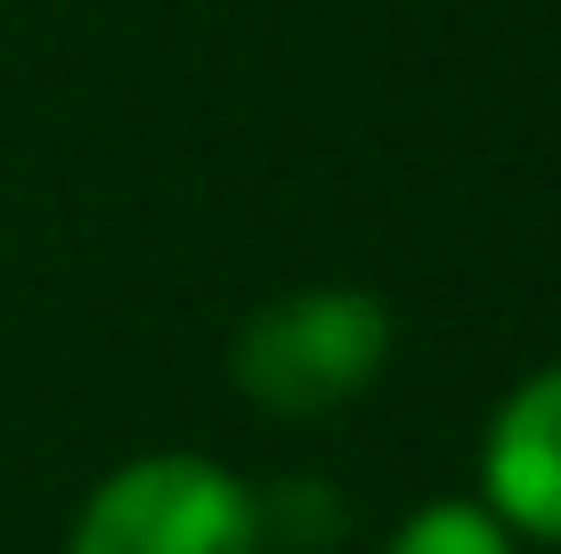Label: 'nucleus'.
<instances>
[{
  "label": "nucleus",
  "instance_id": "nucleus-1",
  "mask_svg": "<svg viewBox=\"0 0 561 554\" xmlns=\"http://www.w3.org/2000/svg\"><path fill=\"white\" fill-rule=\"evenodd\" d=\"M399 351V310L375 285H294L261 302L228 342V375L277 425H318L382 384Z\"/></svg>",
  "mask_w": 561,
  "mask_h": 554
},
{
  "label": "nucleus",
  "instance_id": "nucleus-4",
  "mask_svg": "<svg viewBox=\"0 0 561 554\" xmlns=\"http://www.w3.org/2000/svg\"><path fill=\"white\" fill-rule=\"evenodd\" d=\"M382 554H520V539L480 498H423L382 539Z\"/></svg>",
  "mask_w": 561,
  "mask_h": 554
},
{
  "label": "nucleus",
  "instance_id": "nucleus-2",
  "mask_svg": "<svg viewBox=\"0 0 561 554\" xmlns=\"http://www.w3.org/2000/svg\"><path fill=\"white\" fill-rule=\"evenodd\" d=\"M66 554H268L261 489L220 456L147 449L73 506Z\"/></svg>",
  "mask_w": 561,
  "mask_h": 554
},
{
  "label": "nucleus",
  "instance_id": "nucleus-3",
  "mask_svg": "<svg viewBox=\"0 0 561 554\" xmlns=\"http://www.w3.org/2000/svg\"><path fill=\"white\" fill-rule=\"evenodd\" d=\"M480 506L520 546H561V359L529 368L480 432Z\"/></svg>",
  "mask_w": 561,
  "mask_h": 554
}]
</instances>
